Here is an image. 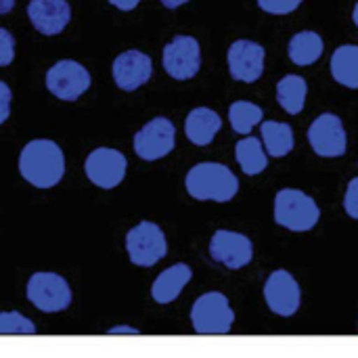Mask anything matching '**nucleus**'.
Segmentation results:
<instances>
[{
  "label": "nucleus",
  "mask_w": 358,
  "mask_h": 358,
  "mask_svg": "<svg viewBox=\"0 0 358 358\" xmlns=\"http://www.w3.org/2000/svg\"><path fill=\"white\" fill-rule=\"evenodd\" d=\"M21 176L36 189H52L65 174L63 149L50 138L29 141L19 155Z\"/></svg>",
  "instance_id": "1"
},
{
  "label": "nucleus",
  "mask_w": 358,
  "mask_h": 358,
  "mask_svg": "<svg viewBox=\"0 0 358 358\" xmlns=\"http://www.w3.org/2000/svg\"><path fill=\"white\" fill-rule=\"evenodd\" d=\"M185 189L197 201L227 203L239 193V178L224 164L201 162L187 172Z\"/></svg>",
  "instance_id": "2"
},
{
  "label": "nucleus",
  "mask_w": 358,
  "mask_h": 358,
  "mask_svg": "<svg viewBox=\"0 0 358 358\" xmlns=\"http://www.w3.org/2000/svg\"><path fill=\"white\" fill-rule=\"evenodd\" d=\"M275 222L294 233L313 231L321 220L319 203L300 189H281L275 195Z\"/></svg>",
  "instance_id": "3"
},
{
  "label": "nucleus",
  "mask_w": 358,
  "mask_h": 358,
  "mask_svg": "<svg viewBox=\"0 0 358 358\" xmlns=\"http://www.w3.org/2000/svg\"><path fill=\"white\" fill-rule=\"evenodd\" d=\"M233 323L235 310L229 298L220 292H206L191 306V325L199 336L231 334Z\"/></svg>",
  "instance_id": "4"
},
{
  "label": "nucleus",
  "mask_w": 358,
  "mask_h": 358,
  "mask_svg": "<svg viewBox=\"0 0 358 358\" xmlns=\"http://www.w3.org/2000/svg\"><path fill=\"white\" fill-rule=\"evenodd\" d=\"M126 254L132 264L149 268L168 254V239L159 224L143 220L126 233Z\"/></svg>",
  "instance_id": "5"
},
{
  "label": "nucleus",
  "mask_w": 358,
  "mask_h": 358,
  "mask_svg": "<svg viewBox=\"0 0 358 358\" xmlns=\"http://www.w3.org/2000/svg\"><path fill=\"white\" fill-rule=\"evenodd\" d=\"M27 300L42 313H61L71 304V287L57 273H36L25 285Z\"/></svg>",
  "instance_id": "6"
},
{
  "label": "nucleus",
  "mask_w": 358,
  "mask_h": 358,
  "mask_svg": "<svg viewBox=\"0 0 358 358\" xmlns=\"http://www.w3.org/2000/svg\"><path fill=\"white\" fill-rule=\"evenodd\" d=\"M210 258L227 271L245 268L254 260V243L248 235L218 229L208 245Z\"/></svg>",
  "instance_id": "7"
},
{
  "label": "nucleus",
  "mask_w": 358,
  "mask_h": 358,
  "mask_svg": "<svg viewBox=\"0 0 358 358\" xmlns=\"http://www.w3.org/2000/svg\"><path fill=\"white\" fill-rule=\"evenodd\" d=\"M164 71L174 80H191L201 69V46L193 36H174L162 52Z\"/></svg>",
  "instance_id": "8"
},
{
  "label": "nucleus",
  "mask_w": 358,
  "mask_h": 358,
  "mask_svg": "<svg viewBox=\"0 0 358 358\" xmlns=\"http://www.w3.org/2000/svg\"><path fill=\"white\" fill-rule=\"evenodd\" d=\"M134 153L145 162H157L172 153L176 145V128L168 117L149 120L134 134Z\"/></svg>",
  "instance_id": "9"
},
{
  "label": "nucleus",
  "mask_w": 358,
  "mask_h": 358,
  "mask_svg": "<svg viewBox=\"0 0 358 358\" xmlns=\"http://www.w3.org/2000/svg\"><path fill=\"white\" fill-rule=\"evenodd\" d=\"M90 82L88 69L73 59H61L46 71V88L61 101H78L90 88Z\"/></svg>",
  "instance_id": "10"
},
{
  "label": "nucleus",
  "mask_w": 358,
  "mask_h": 358,
  "mask_svg": "<svg viewBox=\"0 0 358 358\" xmlns=\"http://www.w3.org/2000/svg\"><path fill=\"white\" fill-rule=\"evenodd\" d=\"M262 296L271 313L279 317H294L302 306V287L285 268H277L268 275Z\"/></svg>",
  "instance_id": "11"
},
{
  "label": "nucleus",
  "mask_w": 358,
  "mask_h": 358,
  "mask_svg": "<svg viewBox=\"0 0 358 358\" xmlns=\"http://www.w3.org/2000/svg\"><path fill=\"white\" fill-rule=\"evenodd\" d=\"M308 143L319 157H342L348 151V134L344 122L336 113H321L308 126Z\"/></svg>",
  "instance_id": "12"
},
{
  "label": "nucleus",
  "mask_w": 358,
  "mask_h": 358,
  "mask_svg": "<svg viewBox=\"0 0 358 358\" xmlns=\"http://www.w3.org/2000/svg\"><path fill=\"white\" fill-rule=\"evenodd\" d=\"M126 168H128V162L124 153L111 147H99L90 151L84 162V172L88 180L105 191L115 189L124 180Z\"/></svg>",
  "instance_id": "13"
},
{
  "label": "nucleus",
  "mask_w": 358,
  "mask_h": 358,
  "mask_svg": "<svg viewBox=\"0 0 358 358\" xmlns=\"http://www.w3.org/2000/svg\"><path fill=\"white\" fill-rule=\"evenodd\" d=\"M266 52L264 46L254 40H235L227 52V65L231 78L237 82L254 84L264 73Z\"/></svg>",
  "instance_id": "14"
},
{
  "label": "nucleus",
  "mask_w": 358,
  "mask_h": 358,
  "mask_svg": "<svg viewBox=\"0 0 358 358\" xmlns=\"http://www.w3.org/2000/svg\"><path fill=\"white\" fill-rule=\"evenodd\" d=\"M111 73H113V82L120 90L132 92L136 88H141L143 84H147L153 76V61L149 55L141 52V50H124L113 59L111 65Z\"/></svg>",
  "instance_id": "15"
},
{
  "label": "nucleus",
  "mask_w": 358,
  "mask_h": 358,
  "mask_svg": "<svg viewBox=\"0 0 358 358\" xmlns=\"http://www.w3.org/2000/svg\"><path fill=\"white\" fill-rule=\"evenodd\" d=\"M27 17L42 36H57L67 27L71 6L67 0H29Z\"/></svg>",
  "instance_id": "16"
},
{
  "label": "nucleus",
  "mask_w": 358,
  "mask_h": 358,
  "mask_svg": "<svg viewBox=\"0 0 358 358\" xmlns=\"http://www.w3.org/2000/svg\"><path fill=\"white\" fill-rule=\"evenodd\" d=\"M191 279H193V271H191L189 264L178 262V264L168 266L166 271H162L155 277V281L151 285L153 302H157V304H172L182 294V289L189 285Z\"/></svg>",
  "instance_id": "17"
},
{
  "label": "nucleus",
  "mask_w": 358,
  "mask_h": 358,
  "mask_svg": "<svg viewBox=\"0 0 358 358\" xmlns=\"http://www.w3.org/2000/svg\"><path fill=\"white\" fill-rule=\"evenodd\" d=\"M222 128L220 115L210 107H195L185 120V134L197 147H208Z\"/></svg>",
  "instance_id": "18"
},
{
  "label": "nucleus",
  "mask_w": 358,
  "mask_h": 358,
  "mask_svg": "<svg viewBox=\"0 0 358 358\" xmlns=\"http://www.w3.org/2000/svg\"><path fill=\"white\" fill-rule=\"evenodd\" d=\"M262 141H264V151L271 157H285L294 151V128L287 122H275L266 120L260 124Z\"/></svg>",
  "instance_id": "19"
},
{
  "label": "nucleus",
  "mask_w": 358,
  "mask_h": 358,
  "mask_svg": "<svg viewBox=\"0 0 358 358\" xmlns=\"http://www.w3.org/2000/svg\"><path fill=\"white\" fill-rule=\"evenodd\" d=\"M331 76L346 88H358V44H342L336 48L329 61Z\"/></svg>",
  "instance_id": "20"
},
{
  "label": "nucleus",
  "mask_w": 358,
  "mask_h": 358,
  "mask_svg": "<svg viewBox=\"0 0 358 358\" xmlns=\"http://www.w3.org/2000/svg\"><path fill=\"white\" fill-rule=\"evenodd\" d=\"M323 48H325L323 38L313 29H304V31H298L289 40L287 52H289V59H292L294 65L308 67V65H315L321 59Z\"/></svg>",
  "instance_id": "21"
},
{
  "label": "nucleus",
  "mask_w": 358,
  "mask_h": 358,
  "mask_svg": "<svg viewBox=\"0 0 358 358\" xmlns=\"http://www.w3.org/2000/svg\"><path fill=\"white\" fill-rule=\"evenodd\" d=\"M235 159L243 174L248 176H258L268 168V155L264 151V145L256 136H245L237 141L235 145Z\"/></svg>",
  "instance_id": "22"
},
{
  "label": "nucleus",
  "mask_w": 358,
  "mask_h": 358,
  "mask_svg": "<svg viewBox=\"0 0 358 358\" xmlns=\"http://www.w3.org/2000/svg\"><path fill=\"white\" fill-rule=\"evenodd\" d=\"M306 94H308V84L302 76L287 73L277 82V103L289 115L302 113V109L306 105Z\"/></svg>",
  "instance_id": "23"
},
{
  "label": "nucleus",
  "mask_w": 358,
  "mask_h": 358,
  "mask_svg": "<svg viewBox=\"0 0 358 358\" xmlns=\"http://www.w3.org/2000/svg\"><path fill=\"white\" fill-rule=\"evenodd\" d=\"M262 117H264L262 107L256 105V103H250V101H235L229 107L231 128L237 134H243V136H250V132L254 130V126L262 124Z\"/></svg>",
  "instance_id": "24"
},
{
  "label": "nucleus",
  "mask_w": 358,
  "mask_h": 358,
  "mask_svg": "<svg viewBox=\"0 0 358 358\" xmlns=\"http://www.w3.org/2000/svg\"><path fill=\"white\" fill-rule=\"evenodd\" d=\"M36 334V325L19 313H0V336H27Z\"/></svg>",
  "instance_id": "25"
},
{
  "label": "nucleus",
  "mask_w": 358,
  "mask_h": 358,
  "mask_svg": "<svg viewBox=\"0 0 358 358\" xmlns=\"http://www.w3.org/2000/svg\"><path fill=\"white\" fill-rule=\"evenodd\" d=\"M304 0H258V6L268 15H289Z\"/></svg>",
  "instance_id": "26"
},
{
  "label": "nucleus",
  "mask_w": 358,
  "mask_h": 358,
  "mask_svg": "<svg viewBox=\"0 0 358 358\" xmlns=\"http://www.w3.org/2000/svg\"><path fill=\"white\" fill-rule=\"evenodd\" d=\"M15 59V38L8 29L0 27V67L10 65Z\"/></svg>",
  "instance_id": "27"
},
{
  "label": "nucleus",
  "mask_w": 358,
  "mask_h": 358,
  "mask_svg": "<svg viewBox=\"0 0 358 358\" xmlns=\"http://www.w3.org/2000/svg\"><path fill=\"white\" fill-rule=\"evenodd\" d=\"M344 212L358 220V176H355L348 187H346V193H344Z\"/></svg>",
  "instance_id": "28"
},
{
  "label": "nucleus",
  "mask_w": 358,
  "mask_h": 358,
  "mask_svg": "<svg viewBox=\"0 0 358 358\" xmlns=\"http://www.w3.org/2000/svg\"><path fill=\"white\" fill-rule=\"evenodd\" d=\"M10 101H13V92L8 84L0 80V124H4L10 115Z\"/></svg>",
  "instance_id": "29"
},
{
  "label": "nucleus",
  "mask_w": 358,
  "mask_h": 358,
  "mask_svg": "<svg viewBox=\"0 0 358 358\" xmlns=\"http://www.w3.org/2000/svg\"><path fill=\"white\" fill-rule=\"evenodd\" d=\"M107 2L113 4L120 10H132V8H136L141 4V0H107Z\"/></svg>",
  "instance_id": "30"
},
{
  "label": "nucleus",
  "mask_w": 358,
  "mask_h": 358,
  "mask_svg": "<svg viewBox=\"0 0 358 358\" xmlns=\"http://www.w3.org/2000/svg\"><path fill=\"white\" fill-rule=\"evenodd\" d=\"M107 334H111V336H117V334H132V336H138L141 331L134 329V327H130V325H122V327H111Z\"/></svg>",
  "instance_id": "31"
},
{
  "label": "nucleus",
  "mask_w": 358,
  "mask_h": 358,
  "mask_svg": "<svg viewBox=\"0 0 358 358\" xmlns=\"http://www.w3.org/2000/svg\"><path fill=\"white\" fill-rule=\"evenodd\" d=\"M166 8H170V10H174V8H178V6H182V4H187L189 0H159Z\"/></svg>",
  "instance_id": "32"
},
{
  "label": "nucleus",
  "mask_w": 358,
  "mask_h": 358,
  "mask_svg": "<svg viewBox=\"0 0 358 358\" xmlns=\"http://www.w3.org/2000/svg\"><path fill=\"white\" fill-rule=\"evenodd\" d=\"M13 6H15V0H0V15L10 13V10H13Z\"/></svg>",
  "instance_id": "33"
},
{
  "label": "nucleus",
  "mask_w": 358,
  "mask_h": 358,
  "mask_svg": "<svg viewBox=\"0 0 358 358\" xmlns=\"http://www.w3.org/2000/svg\"><path fill=\"white\" fill-rule=\"evenodd\" d=\"M352 21H355V25L358 27V2L355 4V10H352Z\"/></svg>",
  "instance_id": "34"
}]
</instances>
